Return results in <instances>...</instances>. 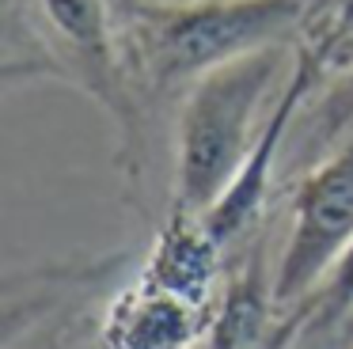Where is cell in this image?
Masks as SVG:
<instances>
[{"mask_svg":"<svg viewBox=\"0 0 353 349\" xmlns=\"http://www.w3.org/2000/svg\"><path fill=\"white\" fill-rule=\"evenodd\" d=\"M307 0H190L145 4L130 19V50L152 83L198 80L209 68L277 46Z\"/></svg>","mask_w":353,"mask_h":349,"instance_id":"2","label":"cell"},{"mask_svg":"<svg viewBox=\"0 0 353 349\" xmlns=\"http://www.w3.org/2000/svg\"><path fill=\"white\" fill-rule=\"evenodd\" d=\"M312 76H315V61L312 57H296V65H292L281 95H277V106L266 118V129H262L259 144H254L251 156L243 159V167H239V174L232 179V186L221 194V201L198 217L201 224H205V232L216 239V247H224L228 239H236V235L251 224V217L259 212V205L266 201L270 171H274L277 148H281L285 133H289L292 118H296L300 99L307 95V88H312Z\"/></svg>","mask_w":353,"mask_h":349,"instance_id":"5","label":"cell"},{"mask_svg":"<svg viewBox=\"0 0 353 349\" xmlns=\"http://www.w3.org/2000/svg\"><path fill=\"white\" fill-rule=\"evenodd\" d=\"M285 68L292 65L277 42L224 61L190 83L179 118L175 212L201 217L221 201L266 129V121L259 126L262 106Z\"/></svg>","mask_w":353,"mask_h":349,"instance_id":"1","label":"cell"},{"mask_svg":"<svg viewBox=\"0 0 353 349\" xmlns=\"http://www.w3.org/2000/svg\"><path fill=\"white\" fill-rule=\"evenodd\" d=\"M353 247V129L323 163L312 167L292 201V224L274 270V300L312 292Z\"/></svg>","mask_w":353,"mask_h":349,"instance_id":"3","label":"cell"},{"mask_svg":"<svg viewBox=\"0 0 353 349\" xmlns=\"http://www.w3.org/2000/svg\"><path fill=\"white\" fill-rule=\"evenodd\" d=\"M213 326L209 300H194L141 270L103 319V349H194Z\"/></svg>","mask_w":353,"mask_h":349,"instance_id":"4","label":"cell"},{"mask_svg":"<svg viewBox=\"0 0 353 349\" xmlns=\"http://www.w3.org/2000/svg\"><path fill=\"white\" fill-rule=\"evenodd\" d=\"M262 292H274V288H262L254 281V273L232 285L228 300L216 308L213 349H262L270 326V311Z\"/></svg>","mask_w":353,"mask_h":349,"instance_id":"7","label":"cell"},{"mask_svg":"<svg viewBox=\"0 0 353 349\" xmlns=\"http://www.w3.org/2000/svg\"><path fill=\"white\" fill-rule=\"evenodd\" d=\"M315 126H319V137H338L353 129V65L330 83L327 99L319 103V114H315Z\"/></svg>","mask_w":353,"mask_h":349,"instance_id":"8","label":"cell"},{"mask_svg":"<svg viewBox=\"0 0 353 349\" xmlns=\"http://www.w3.org/2000/svg\"><path fill=\"white\" fill-rule=\"evenodd\" d=\"M50 27L65 38L72 53L95 68H110L114 61V27L107 0H39Z\"/></svg>","mask_w":353,"mask_h":349,"instance_id":"6","label":"cell"}]
</instances>
